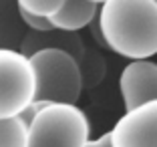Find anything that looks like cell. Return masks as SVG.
Returning a JSON list of instances; mask_svg holds the SVG:
<instances>
[{"label":"cell","mask_w":157,"mask_h":147,"mask_svg":"<svg viewBox=\"0 0 157 147\" xmlns=\"http://www.w3.org/2000/svg\"><path fill=\"white\" fill-rule=\"evenodd\" d=\"M97 14L105 48L129 60L157 55V0H105Z\"/></svg>","instance_id":"6da1fadb"},{"label":"cell","mask_w":157,"mask_h":147,"mask_svg":"<svg viewBox=\"0 0 157 147\" xmlns=\"http://www.w3.org/2000/svg\"><path fill=\"white\" fill-rule=\"evenodd\" d=\"M34 73L33 103L38 107L46 103H73L77 105L83 93L77 59L60 48H40L28 55Z\"/></svg>","instance_id":"7a4b0ae2"},{"label":"cell","mask_w":157,"mask_h":147,"mask_svg":"<svg viewBox=\"0 0 157 147\" xmlns=\"http://www.w3.org/2000/svg\"><path fill=\"white\" fill-rule=\"evenodd\" d=\"M91 123L73 103H46L28 123L26 147H85Z\"/></svg>","instance_id":"3957f363"},{"label":"cell","mask_w":157,"mask_h":147,"mask_svg":"<svg viewBox=\"0 0 157 147\" xmlns=\"http://www.w3.org/2000/svg\"><path fill=\"white\" fill-rule=\"evenodd\" d=\"M34 73L18 48H0V119L18 115L33 103Z\"/></svg>","instance_id":"277c9868"},{"label":"cell","mask_w":157,"mask_h":147,"mask_svg":"<svg viewBox=\"0 0 157 147\" xmlns=\"http://www.w3.org/2000/svg\"><path fill=\"white\" fill-rule=\"evenodd\" d=\"M111 147H157V99L125 109L109 131Z\"/></svg>","instance_id":"5b68a950"},{"label":"cell","mask_w":157,"mask_h":147,"mask_svg":"<svg viewBox=\"0 0 157 147\" xmlns=\"http://www.w3.org/2000/svg\"><path fill=\"white\" fill-rule=\"evenodd\" d=\"M119 93L125 109L157 99V63L151 59L129 60L119 75Z\"/></svg>","instance_id":"8992f818"},{"label":"cell","mask_w":157,"mask_h":147,"mask_svg":"<svg viewBox=\"0 0 157 147\" xmlns=\"http://www.w3.org/2000/svg\"><path fill=\"white\" fill-rule=\"evenodd\" d=\"M40 48H60L73 55L75 59L81 56L85 48V41L78 32L59 30V28H48V30H26L18 51L22 55H33Z\"/></svg>","instance_id":"52a82bcc"},{"label":"cell","mask_w":157,"mask_h":147,"mask_svg":"<svg viewBox=\"0 0 157 147\" xmlns=\"http://www.w3.org/2000/svg\"><path fill=\"white\" fill-rule=\"evenodd\" d=\"M97 10L99 4L91 0H65L63 6L52 16H48V22L52 24V28H59V30L78 32L87 28V24L97 14Z\"/></svg>","instance_id":"ba28073f"},{"label":"cell","mask_w":157,"mask_h":147,"mask_svg":"<svg viewBox=\"0 0 157 147\" xmlns=\"http://www.w3.org/2000/svg\"><path fill=\"white\" fill-rule=\"evenodd\" d=\"M26 34L16 0H0V48H18Z\"/></svg>","instance_id":"9c48e42d"},{"label":"cell","mask_w":157,"mask_h":147,"mask_svg":"<svg viewBox=\"0 0 157 147\" xmlns=\"http://www.w3.org/2000/svg\"><path fill=\"white\" fill-rule=\"evenodd\" d=\"M78 73H81V83L83 89H95L103 83V79L107 75V60L97 48H89L85 44L81 56L77 59Z\"/></svg>","instance_id":"30bf717a"},{"label":"cell","mask_w":157,"mask_h":147,"mask_svg":"<svg viewBox=\"0 0 157 147\" xmlns=\"http://www.w3.org/2000/svg\"><path fill=\"white\" fill-rule=\"evenodd\" d=\"M28 125L14 117H2L0 119V147H26Z\"/></svg>","instance_id":"8fae6325"},{"label":"cell","mask_w":157,"mask_h":147,"mask_svg":"<svg viewBox=\"0 0 157 147\" xmlns=\"http://www.w3.org/2000/svg\"><path fill=\"white\" fill-rule=\"evenodd\" d=\"M16 2H18V8L48 18L63 6L65 0H16Z\"/></svg>","instance_id":"7c38bea8"},{"label":"cell","mask_w":157,"mask_h":147,"mask_svg":"<svg viewBox=\"0 0 157 147\" xmlns=\"http://www.w3.org/2000/svg\"><path fill=\"white\" fill-rule=\"evenodd\" d=\"M18 10H20V18H22V24L26 26V30H48V28H52V24L48 22L46 16H38V14L26 12L22 8Z\"/></svg>","instance_id":"4fadbf2b"},{"label":"cell","mask_w":157,"mask_h":147,"mask_svg":"<svg viewBox=\"0 0 157 147\" xmlns=\"http://www.w3.org/2000/svg\"><path fill=\"white\" fill-rule=\"evenodd\" d=\"M99 12V10H97ZM87 28H89V32H91V37H93V41L97 42L101 48H105V41H103V32H101V24H99V14H95L91 18V22L87 24Z\"/></svg>","instance_id":"5bb4252c"},{"label":"cell","mask_w":157,"mask_h":147,"mask_svg":"<svg viewBox=\"0 0 157 147\" xmlns=\"http://www.w3.org/2000/svg\"><path fill=\"white\" fill-rule=\"evenodd\" d=\"M85 147H111L109 133H103L101 137H97V139H91V137H89V141L85 143Z\"/></svg>","instance_id":"9a60e30c"},{"label":"cell","mask_w":157,"mask_h":147,"mask_svg":"<svg viewBox=\"0 0 157 147\" xmlns=\"http://www.w3.org/2000/svg\"><path fill=\"white\" fill-rule=\"evenodd\" d=\"M91 2H95V4H103L105 0H91Z\"/></svg>","instance_id":"2e32d148"}]
</instances>
